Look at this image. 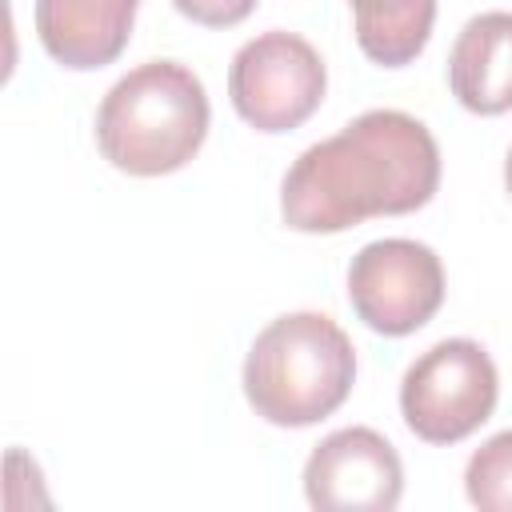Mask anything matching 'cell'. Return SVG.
I'll return each mask as SVG.
<instances>
[{
    "label": "cell",
    "instance_id": "obj_6",
    "mask_svg": "<svg viewBox=\"0 0 512 512\" xmlns=\"http://www.w3.org/2000/svg\"><path fill=\"white\" fill-rule=\"evenodd\" d=\"M348 300L372 332L408 336L444 304V264L420 240H372L348 264Z\"/></svg>",
    "mask_w": 512,
    "mask_h": 512
},
{
    "label": "cell",
    "instance_id": "obj_10",
    "mask_svg": "<svg viewBox=\"0 0 512 512\" xmlns=\"http://www.w3.org/2000/svg\"><path fill=\"white\" fill-rule=\"evenodd\" d=\"M360 52L380 68L412 64L436 20V0H348Z\"/></svg>",
    "mask_w": 512,
    "mask_h": 512
},
{
    "label": "cell",
    "instance_id": "obj_13",
    "mask_svg": "<svg viewBox=\"0 0 512 512\" xmlns=\"http://www.w3.org/2000/svg\"><path fill=\"white\" fill-rule=\"evenodd\" d=\"M504 188H508V196H512V148H508V156H504Z\"/></svg>",
    "mask_w": 512,
    "mask_h": 512
},
{
    "label": "cell",
    "instance_id": "obj_11",
    "mask_svg": "<svg viewBox=\"0 0 512 512\" xmlns=\"http://www.w3.org/2000/svg\"><path fill=\"white\" fill-rule=\"evenodd\" d=\"M464 492L480 512H512V428L488 436L468 456Z\"/></svg>",
    "mask_w": 512,
    "mask_h": 512
},
{
    "label": "cell",
    "instance_id": "obj_5",
    "mask_svg": "<svg viewBox=\"0 0 512 512\" xmlns=\"http://www.w3.org/2000/svg\"><path fill=\"white\" fill-rule=\"evenodd\" d=\"M328 72L320 52L284 28L260 32L232 56L228 96L244 124L256 132H292L300 128L324 100Z\"/></svg>",
    "mask_w": 512,
    "mask_h": 512
},
{
    "label": "cell",
    "instance_id": "obj_8",
    "mask_svg": "<svg viewBox=\"0 0 512 512\" xmlns=\"http://www.w3.org/2000/svg\"><path fill=\"white\" fill-rule=\"evenodd\" d=\"M136 8L140 0H36V36L56 64L92 72L124 52Z\"/></svg>",
    "mask_w": 512,
    "mask_h": 512
},
{
    "label": "cell",
    "instance_id": "obj_1",
    "mask_svg": "<svg viewBox=\"0 0 512 512\" xmlns=\"http://www.w3.org/2000/svg\"><path fill=\"white\" fill-rule=\"evenodd\" d=\"M440 188V148L424 120L372 108L304 148L280 180V216L296 232H344L372 216L424 208Z\"/></svg>",
    "mask_w": 512,
    "mask_h": 512
},
{
    "label": "cell",
    "instance_id": "obj_3",
    "mask_svg": "<svg viewBox=\"0 0 512 512\" xmlns=\"http://www.w3.org/2000/svg\"><path fill=\"white\" fill-rule=\"evenodd\" d=\"M356 380V348L324 312H284L248 348L244 396L276 428L332 416Z\"/></svg>",
    "mask_w": 512,
    "mask_h": 512
},
{
    "label": "cell",
    "instance_id": "obj_4",
    "mask_svg": "<svg viewBox=\"0 0 512 512\" xmlns=\"http://www.w3.org/2000/svg\"><path fill=\"white\" fill-rule=\"evenodd\" d=\"M500 376L492 356L468 340L452 336L420 352L400 380V412L412 436L428 444H456L472 436L496 408Z\"/></svg>",
    "mask_w": 512,
    "mask_h": 512
},
{
    "label": "cell",
    "instance_id": "obj_12",
    "mask_svg": "<svg viewBox=\"0 0 512 512\" xmlns=\"http://www.w3.org/2000/svg\"><path fill=\"white\" fill-rule=\"evenodd\" d=\"M180 16H188L192 24H204V28H232L240 20L252 16L256 0H172Z\"/></svg>",
    "mask_w": 512,
    "mask_h": 512
},
{
    "label": "cell",
    "instance_id": "obj_7",
    "mask_svg": "<svg viewBox=\"0 0 512 512\" xmlns=\"http://www.w3.org/2000/svg\"><path fill=\"white\" fill-rule=\"evenodd\" d=\"M404 492L396 448L364 424L328 432L304 464V496L320 512H392Z\"/></svg>",
    "mask_w": 512,
    "mask_h": 512
},
{
    "label": "cell",
    "instance_id": "obj_2",
    "mask_svg": "<svg viewBox=\"0 0 512 512\" xmlns=\"http://www.w3.org/2000/svg\"><path fill=\"white\" fill-rule=\"evenodd\" d=\"M208 92L176 60H148L120 76L96 108V144L128 176H168L184 168L208 136Z\"/></svg>",
    "mask_w": 512,
    "mask_h": 512
},
{
    "label": "cell",
    "instance_id": "obj_9",
    "mask_svg": "<svg viewBox=\"0 0 512 512\" xmlns=\"http://www.w3.org/2000/svg\"><path fill=\"white\" fill-rule=\"evenodd\" d=\"M448 84L476 116L512 108V12H480L460 28L448 56Z\"/></svg>",
    "mask_w": 512,
    "mask_h": 512
}]
</instances>
